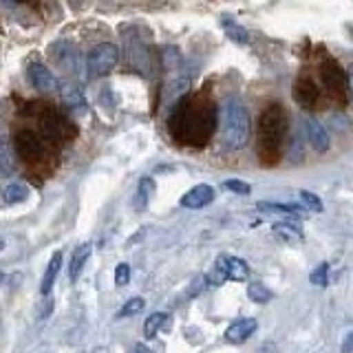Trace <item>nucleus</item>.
Instances as JSON below:
<instances>
[{
  "label": "nucleus",
  "mask_w": 353,
  "mask_h": 353,
  "mask_svg": "<svg viewBox=\"0 0 353 353\" xmlns=\"http://www.w3.org/2000/svg\"><path fill=\"white\" fill-rule=\"evenodd\" d=\"M216 126V108L205 95L183 97L174 104L168 130L170 135L188 146H203L212 137Z\"/></svg>",
  "instance_id": "obj_1"
},
{
  "label": "nucleus",
  "mask_w": 353,
  "mask_h": 353,
  "mask_svg": "<svg viewBox=\"0 0 353 353\" xmlns=\"http://www.w3.org/2000/svg\"><path fill=\"white\" fill-rule=\"evenodd\" d=\"M287 130V115L281 104H270L259 119V152L265 163H276Z\"/></svg>",
  "instance_id": "obj_2"
},
{
  "label": "nucleus",
  "mask_w": 353,
  "mask_h": 353,
  "mask_svg": "<svg viewBox=\"0 0 353 353\" xmlns=\"http://www.w3.org/2000/svg\"><path fill=\"white\" fill-rule=\"evenodd\" d=\"M250 139V113L239 97H228L221 117V141L225 150H241Z\"/></svg>",
  "instance_id": "obj_3"
},
{
  "label": "nucleus",
  "mask_w": 353,
  "mask_h": 353,
  "mask_svg": "<svg viewBox=\"0 0 353 353\" xmlns=\"http://www.w3.org/2000/svg\"><path fill=\"white\" fill-rule=\"evenodd\" d=\"M119 60V51L115 44L110 42H102L97 44V47L88 53L86 58V69L88 73H91L93 77H99V75H106L115 69V64Z\"/></svg>",
  "instance_id": "obj_4"
},
{
  "label": "nucleus",
  "mask_w": 353,
  "mask_h": 353,
  "mask_svg": "<svg viewBox=\"0 0 353 353\" xmlns=\"http://www.w3.org/2000/svg\"><path fill=\"white\" fill-rule=\"evenodd\" d=\"M320 77H323L325 86L329 88V93L338 97V102L345 104L347 102V73L340 69V64L334 58H327L320 64Z\"/></svg>",
  "instance_id": "obj_5"
},
{
  "label": "nucleus",
  "mask_w": 353,
  "mask_h": 353,
  "mask_svg": "<svg viewBox=\"0 0 353 353\" xmlns=\"http://www.w3.org/2000/svg\"><path fill=\"white\" fill-rule=\"evenodd\" d=\"M14 148L20 157H25L29 161H38L44 154V141L33 130L22 128L16 132V137H14Z\"/></svg>",
  "instance_id": "obj_6"
},
{
  "label": "nucleus",
  "mask_w": 353,
  "mask_h": 353,
  "mask_svg": "<svg viewBox=\"0 0 353 353\" xmlns=\"http://www.w3.org/2000/svg\"><path fill=\"white\" fill-rule=\"evenodd\" d=\"M214 268L230 281H245L248 274H250L248 263L239 256H230V254H221V256L216 259Z\"/></svg>",
  "instance_id": "obj_7"
},
{
  "label": "nucleus",
  "mask_w": 353,
  "mask_h": 353,
  "mask_svg": "<svg viewBox=\"0 0 353 353\" xmlns=\"http://www.w3.org/2000/svg\"><path fill=\"white\" fill-rule=\"evenodd\" d=\"M214 188L208 185V183H199L194 188H190L183 196H181V205L188 208V210H199V208H205L214 201Z\"/></svg>",
  "instance_id": "obj_8"
},
{
  "label": "nucleus",
  "mask_w": 353,
  "mask_h": 353,
  "mask_svg": "<svg viewBox=\"0 0 353 353\" xmlns=\"http://www.w3.org/2000/svg\"><path fill=\"white\" fill-rule=\"evenodd\" d=\"M294 102L298 106H303V108H314L316 104V99H318V88L316 84L309 80V77H298V80L294 82Z\"/></svg>",
  "instance_id": "obj_9"
},
{
  "label": "nucleus",
  "mask_w": 353,
  "mask_h": 353,
  "mask_svg": "<svg viewBox=\"0 0 353 353\" xmlns=\"http://www.w3.org/2000/svg\"><path fill=\"white\" fill-rule=\"evenodd\" d=\"M256 329H259V323L254 318H241L225 329V340L230 345H241V342H245L250 336H254Z\"/></svg>",
  "instance_id": "obj_10"
},
{
  "label": "nucleus",
  "mask_w": 353,
  "mask_h": 353,
  "mask_svg": "<svg viewBox=\"0 0 353 353\" xmlns=\"http://www.w3.org/2000/svg\"><path fill=\"white\" fill-rule=\"evenodd\" d=\"M29 80H31L33 88H38V91H44V93H49V91H53L55 86H58L55 75L47 69V66L38 64V62H33L29 66Z\"/></svg>",
  "instance_id": "obj_11"
},
{
  "label": "nucleus",
  "mask_w": 353,
  "mask_h": 353,
  "mask_svg": "<svg viewBox=\"0 0 353 353\" xmlns=\"http://www.w3.org/2000/svg\"><path fill=\"white\" fill-rule=\"evenodd\" d=\"M256 210L263 214H272V216H283V219H303L305 210L298 205L290 203H272V201H259Z\"/></svg>",
  "instance_id": "obj_12"
},
{
  "label": "nucleus",
  "mask_w": 353,
  "mask_h": 353,
  "mask_svg": "<svg viewBox=\"0 0 353 353\" xmlns=\"http://www.w3.org/2000/svg\"><path fill=\"white\" fill-rule=\"evenodd\" d=\"M305 128H307V137H309V143L314 146V150L327 152L329 150V135L323 128V124H320L318 119L309 117V119H305Z\"/></svg>",
  "instance_id": "obj_13"
},
{
  "label": "nucleus",
  "mask_w": 353,
  "mask_h": 353,
  "mask_svg": "<svg viewBox=\"0 0 353 353\" xmlns=\"http://www.w3.org/2000/svg\"><path fill=\"white\" fill-rule=\"evenodd\" d=\"M60 268H62V252H53V256H51L47 270H44V276H42V285H40V294L42 296L51 294V287H53L55 279H58Z\"/></svg>",
  "instance_id": "obj_14"
},
{
  "label": "nucleus",
  "mask_w": 353,
  "mask_h": 353,
  "mask_svg": "<svg viewBox=\"0 0 353 353\" xmlns=\"http://www.w3.org/2000/svg\"><path fill=\"white\" fill-rule=\"evenodd\" d=\"M91 243H84V245H80L71 256V263H69V279L71 283H75L77 279H80V274L84 270V265L88 261V256H91Z\"/></svg>",
  "instance_id": "obj_15"
},
{
  "label": "nucleus",
  "mask_w": 353,
  "mask_h": 353,
  "mask_svg": "<svg viewBox=\"0 0 353 353\" xmlns=\"http://www.w3.org/2000/svg\"><path fill=\"white\" fill-rule=\"evenodd\" d=\"M0 170L11 174L16 170V148L11 146L7 135H0Z\"/></svg>",
  "instance_id": "obj_16"
},
{
  "label": "nucleus",
  "mask_w": 353,
  "mask_h": 353,
  "mask_svg": "<svg viewBox=\"0 0 353 353\" xmlns=\"http://www.w3.org/2000/svg\"><path fill=\"white\" fill-rule=\"evenodd\" d=\"M221 27L225 29V33H228V38L230 40H234L236 44H248L250 42V33H248V29L245 27H241L236 20H232L230 16H223L221 18Z\"/></svg>",
  "instance_id": "obj_17"
},
{
  "label": "nucleus",
  "mask_w": 353,
  "mask_h": 353,
  "mask_svg": "<svg viewBox=\"0 0 353 353\" xmlns=\"http://www.w3.org/2000/svg\"><path fill=\"white\" fill-rule=\"evenodd\" d=\"M152 194H154V179L152 176H141L139 185H137V194H135V208L146 210Z\"/></svg>",
  "instance_id": "obj_18"
},
{
  "label": "nucleus",
  "mask_w": 353,
  "mask_h": 353,
  "mask_svg": "<svg viewBox=\"0 0 353 353\" xmlns=\"http://www.w3.org/2000/svg\"><path fill=\"white\" fill-rule=\"evenodd\" d=\"M274 234L279 236L283 243H290V245H296V243H301L303 241V232H301V228L298 225H294V223H276L274 225Z\"/></svg>",
  "instance_id": "obj_19"
},
{
  "label": "nucleus",
  "mask_w": 353,
  "mask_h": 353,
  "mask_svg": "<svg viewBox=\"0 0 353 353\" xmlns=\"http://www.w3.org/2000/svg\"><path fill=\"white\" fill-rule=\"evenodd\" d=\"M29 199V188L22 183H9L3 190V203L5 205H16Z\"/></svg>",
  "instance_id": "obj_20"
},
{
  "label": "nucleus",
  "mask_w": 353,
  "mask_h": 353,
  "mask_svg": "<svg viewBox=\"0 0 353 353\" xmlns=\"http://www.w3.org/2000/svg\"><path fill=\"white\" fill-rule=\"evenodd\" d=\"M168 327H170V316L163 314V312H157V314H152L146 320V323H143V336H146V338H154L159 329H168Z\"/></svg>",
  "instance_id": "obj_21"
},
{
  "label": "nucleus",
  "mask_w": 353,
  "mask_h": 353,
  "mask_svg": "<svg viewBox=\"0 0 353 353\" xmlns=\"http://www.w3.org/2000/svg\"><path fill=\"white\" fill-rule=\"evenodd\" d=\"M248 296H250V301L254 303H259V305H265V303H270L272 298H274V292L270 290V287H265L263 283H250L248 285Z\"/></svg>",
  "instance_id": "obj_22"
},
{
  "label": "nucleus",
  "mask_w": 353,
  "mask_h": 353,
  "mask_svg": "<svg viewBox=\"0 0 353 353\" xmlns=\"http://www.w3.org/2000/svg\"><path fill=\"white\" fill-rule=\"evenodd\" d=\"M62 99H64V104L73 108V110H84L86 102H84V95L77 91L75 86H64L62 88Z\"/></svg>",
  "instance_id": "obj_23"
},
{
  "label": "nucleus",
  "mask_w": 353,
  "mask_h": 353,
  "mask_svg": "<svg viewBox=\"0 0 353 353\" xmlns=\"http://www.w3.org/2000/svg\"><path fill=\"white\" fill-rule=\"evenodd\" d=\"M143 307H146V301H143L141 296H135V298H130V301L124 303V307L117 312V318H128V316H135L139 312H143Z\"/></svg>",
  "instance_id": "obj_24"
},
{
  "label": "nucleus",
  "mask_w": 353,
  "mask_h": 353,
  "mask_svg": "<svg viewBox=\"0 0 353 353\" xmlns=\"http://www.w3.org/2000/svg\"><path fill=\"white\" fill-rule=\"evenodd\" d=\"M298 199H301V201L305 203V208L312 210V212H323V210H325L323 201H320V196L314 194V192H309V190H301V192H298Z\"/></svg>",
  "instance_id": "obj_25"
},
{
  "label": "nucleus",
  "mask_w": 353,
  "mask_h": 353,
  "mask_svg": "<svg viewBox=\"0 0 353 353\" xmlns=\"http://www.w3.org/2000/svg\"><path fill=\"white\" fill-rule=\"evenodd\" d=\"M309 281H312V285H316V287H327L329 285V263H320L312 272V276H309Z\"/></svg>",
  "instance_id": "obj_26"
},
{
  "label": "nucleus",
  "mask_w": 353,
  "mask_h": 353,
  "mask_svg": "<svg viewBox=\"0 0 353 353\" xmlns=\"http://www.w3.org/2000/svg\"><path fill=\"white\" fill-rule=\"evenodd\" d=\"M115 283L119 287H124L130 283V265L128 263H119L115 268Z\"/></svg>",
  "instance_id": "obj_27"
},
{
  "label": "nucleus",
  "mask_w": 353,
  "mask_h": 353,
  "mask_svg": "<svg viewBox=\"0 0 353 353\" xmlns=\"http://www.w3.org/2000/svg\"><path fill=\"white\" fill-rule=\"evenodd\" d=\"M223 188H228V190L236 192V194H250L252 192V185L245 183V181H241V179H228L223 183Z\"/></svg>",
  "instance_id": "obj_28"
},
{
  "label": "nucleus",
  "mask_w": 353,
  "mask_h": 353,
  "mask_svg": "<svg viewBox=\"0 0 353 353\" xmlns=\"http://www.w3.org/2000/svg\"><path fill=\"white\" fill-rule=\"evenodd\" d=\"M208 281H210V285H223V283H225L228 279H225V276H223V274H221V272H219V270L214 268L212 272L208 274Z\"/></svg>",
  "instance_id": "obj_29"
},
{
  "label": "nucleus",
  "mask_w": 353,
  "mask_h": 353,
  "mask_svg": "<svg viewBox=\"0 0 353 353\" xmlns=\"http://www.w3.org/2000/svg\"><path fill=\"white\" fill-rule=\"evenodd\" d=\"M342 353H353V331H349L345 342H342Z\"/></svg>",
  "instance_id": "obj_30"
},
{
  "label": "nucleus",
  "mask_w": 353,
  "mask_h": 353,
  "mask_svg": "<svg viewBox=\"0 0 353 353\" xmlns=\"http://www.w3.org/2000/svg\"><path fill=\"white\" fill-rule=\"evenodd\" d=\"M345 73H347V88H349V95L353 97V64H349V69H347Z\"/></svg>",
  "instance_id": "obj_31"
},
{
  "label": "nucleus",
  "mask_w": 353,
  "mask_h": 353,
  "mask_svg": "<svg viewBox=\"0 0 353 353\" xmlns=\"http://www.w3.org/2000/svg\"><path fill=\"white\" fill-rule=\"evenodd\" d=\"M132 353H150V349L146 345H135V349H132Z\"/></svg>",
  "instance_id": "obj_32"
},
{
  "label": "nucleus",
  "mask_w": 353,
  "mask_h": 353,
  "mask_svg": "<svg viewBox=\"0 0 353 353\" xmlns=\"http://www.w3.org/2000/svg\"><path fill=\"white\" fill-rule=\"evenodd\" d=\"M5 283V274L3 272H0V285H3Z\"/></svg>",
  "instance_id": "obj_33"
},
{
  "label": "nucleus",
  "mask_w": 353,
  "mask_h": 353,
  "mask_svg": "<svg viewBox=\"0 0 353 353\" xmlns=\"http://www.w3.org/2000/svg\"><path fill=\"white\" fill-rule=\"evenodd\" d=\"M5 250V241L3 239H0V252H3Z\"/></svg>",
  "instance_id": "obj_34"
}]
</instances>
